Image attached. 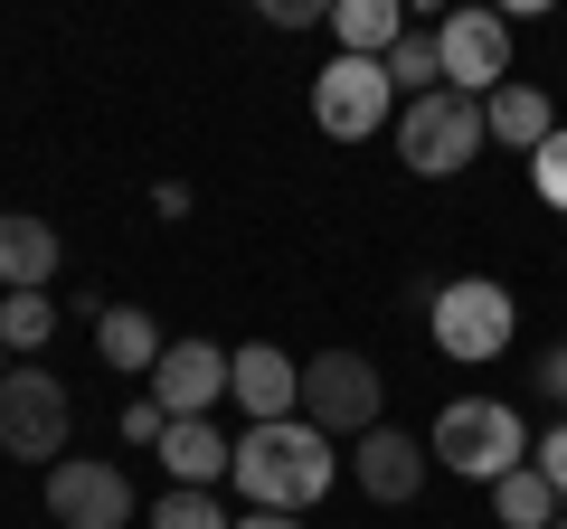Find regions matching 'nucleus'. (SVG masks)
Listing matches in <instances>:
<instances>
[{"label": "nucleus", "mask_w": 567, "mask_h": 529, "mask_svg": "<svg viewBox=\"0 0 567 529\" xmlns=\"http://www.w3.org/2000/svg\"><path fill=\"white\" fill-rule=\"evenodd\" d=\"M425 322H435V350L445 360H502L511 350V293L492 274H464V284L425 293Z\"/></svg>", "instance_id": "nucleus-4"}, {"label": "nucleus", "mask_w": 567, "mask_h": 529, "mask_svg": "<svg viewBox=\"0 0 567 529\" xmlns=\"http://www.w3.org/2000/svg\"><path fill=\"white\" fill-rule=\"evenodd\" d=\"M162 426H171V416L152 407V397H142V407H123V435H133V445H162Z\"/></svg>", "instance_id": "nucleus-25"}, {"label": "nucleus", "mask_w": 567, "mask_h": 529, "mask_svg": "<svg viewBox=\"0 0 567 529\" xmlns=\"http://www.w3.org/2000/svg\"><path fill=\"white\" fill-rule=\"evenodd\" d=\"M425 454L445 473H464V483H502V473L529 464V426L502 397H454V407L435 416V435H425Z\"/></svg>", "instance_id": "nucleus-3"}, {"label": "nucleus", "mask_w": 567, "mask_h": 529, "mask_svg": "<svg viewBox=\"0 0 567 529\" xmlns=\"http://www.w3.org/2000/svg\"><path fill=\"white\" fill-rule=\"evenodd\" d=\"M529 189H539L548 208H567V123H558V133H548L539 152H529Z\"/></svg>", "instance_id": "nucleus-22"}, {"label": "nucleus", "mask_w": 567, "mask_h": 529, "mask_svg": "<svg viewBox=\"0 0 567 529\" xmlns=\"http://www.w3.org/2000/svg\"><path fill=\"white\" fill-rule=\"evenodd\" d=\"M48 520L58 529H123L133 520V483L95 454H58L48 464Z\"/></svg>", "instance_id": "nucleus-8"}, {"label": "nucleus", "mask_w": 567, "mask_h": 529, "mask_svg": "<svg viewBox=\"0 0 567 529\" xmlns=\"http://www.w3.org/2000/svg\"><path fill=\"white\" fill-rule=\"evenodd\" d=\"M95 350H104L114 369H142V378H152V360H162V322H152L142 303H114V312L95 322Z\"/></svg>", "instance_id": "nucleus-17"}, {"label": "nucleus", "mask_w": 567, "mask_h": 529, "mask_svg": "<svg viewBox=\"0 0 567 529\" xmlns=\"http://www.w3.org/2000/svg\"><path fill=\"white\" fill-rule=\"evenodd\" d=\"M237 529H303V520H293V510H246Z\"/></svg>", "instance_id": "nucleus-28"}, {"label": "nucleus", "mask_w": 567, "mask_h": 529, "mask_svg": "<svg viewBox=\"0 0 567 529\" xmlns=\"http://www.w3.org/2000/svg\"><path fill=\"white\" fill-rule=\"evenodd\" d=\"M529 464L558 483V501H567V426H548V445H529Z\"/></svg>", "instance_id": "nucleus-24"}, {"label": "nucleus", "mask_w": 567, "mask_h": 529, "mask_svg": "<svg viewBox=\"0 0 567 529\" xmlns=\"http://www.w3.org/2000/svg\"><path fill=\"white\" fill-rule=\"evenodd\" d=\"M492 10H502V20H548L558 0H492Z\"/></svg>", "instance_id": "nucleus-27"}, {"label": "nucleus", "mask_w": 567, "mask_h": 529, "mask_svg": "<svg viewBox=\"0 0 567 529\" xmlns=\"http://www.w3.org/2000/svg\"><path fill=\"white\" fill-rule=\"evenodd\" d=\"M483 123H492V143H511V152H539L548 133H558L548 95H539V85H520V76H511V85H492V95H483Z\"/></svg>", "instance_id": "nucleus-15"}, {"label": "nucleus", "mask_w": 567, "mask_h": 529, "mask_svg": "<svg viewBox=\"0 0 567 529\" xmlns=\"http://www.w3.org/2000/svg\"><path fill=\"white\" fill-rule=\"evenodd\" d=\"M227 397L246 407V426H275V416H303V369L284 360L275 341L227 350Z\"/></svg>", "instance_id": "nucleus-10"}, {"label": "nucleus", "mask_w": 567, "mask_h": 529, "mask_svg": "<svg viewBox=\"0 0 567 529\" xmlns=\"http://www.w3.org/2000/svg\"><path fill=\"white\" fill-rule=\"evenodd\" d=\"M548 529H567V520H548Z\"/></svg>", "instance_id": "nucleus-30"}, {"label": "nucleus", "mask_w": 567, "mask_h": 529, "mask_svg": "<svg viewBox=\"0 0 567 529\" xmlns=\"http://www.w3.org/2000/svg\"><path fill=\"white\" fill-rule=\"evenodd\" d=\"M435 48H445V85L454 95H492V85H511V20L502 10H445V29H435Z\"/></svg>", "instance_id": "nucleus-9"}, {"label": "nucleus", "mask_w": 567, "mask_h": 529, "mask_svg": "<svg viewBox=\"0 0 567 529\" xmlns=\"http://www.w3.org/2000/svg\"><path fill=\"white\" fill-rule=\"evenodd\" d=\"M66 445V387L48 378V369H10L0 378V454H20V464H58Z\"/></svg>", "instance_id": "nucleus-7"}, {"label": "nucleus", "mask_w": 567, "mask_h": 529, "mask_svg": "<svg viewBox=\"0 0 567 529\" xmlns=\"http://www.w3.org/2000/svg\"><path fill=\"white\" fill-rule=\"evenodd\" d=\"M539 387H548V397H567V341H558V350L539 360Z\"/></svg>", "instance_id": "nucleus-26"}, {"label": "nucleus", "mask_w": 567, "mask_h": 529, "mask_svg": "<svg viewBox=\"0 0 567 529\" xmlns=\"http://www.w3.org/2000/svg\"><path fill=\"white\" fill-rule=\"evenodd\" d=\"M48 331H58V303L48 293H0V341H10V360L48 350Z\"/></svg>", "instance_id": "nucleus-19"}, {"label": "nucleus", "mask_w": 567, "mask_h": 529, "mask_svg": "<svg viewBox=\"0 0 567 529\" xmlns=\"http://www.w3.org/2000/svg\"><path fill=\"white\" fill-rule=\"evenodd\" d=\"M406 0H331V39H341V58H388V48L406 39Z\"/></svg>", "instance_id": "nucleus-16"}, {"label": "nucleus", "mask_w": 567, "mask_h": 529, "mask_svg": "<svg viewBox=\"0 0 567 529\" xmlns=\"http://www.w3.org/2000/svg\"><path fill=\"white\" fill-rule=\"evenodd\" d=\"M152 529H237V520L218 510V491L181 483V491H162V510H152Z\"/></svg>", "instance_id": "nucleus-21"}, {"label": "nucleus", "mask_w": 567, "mask_h": 529, "mask_svg": "<svg viewBox=\"0 0 567 529\" xmlns=\"http://www.w3.org/2000/svg\"><path fill=\"white\" fill-rule=\"evenodd\" d=\"M227 397V350L218 341H171L152 360V407L162 416H208Z\"/></svg>", "instance_id": "nucleus-11"}, {"label": "nucleus", "mask_w": 567, "mask_h": 529, "mask_svg": "<svg viewBox=\"0 0 567 529\" xmlns=\"http://www.w3.org/2000/svg\"><path fill=\"white\" fill-rule=\"evenodd\" d=\"M10 369H20V360H10V341H0V378H10Z\"/></svg>", "instance_id": "nucleus-29"}, {"label": "nucleus", "mask_w": 567, "mask_h": 529, "mask_svg": "<svg viewBox=\"0 0 567 529\" xmlns=\"http://www.w3.org/2000/svg\"><path fill=\"white\" fill-rule=\"evenodd\" d=\"M303 426H322V435H369L379 426V369L360 350L303 360Z\"/></svg>", "instance_id": "nucleus-6"}, {"label": "nucleus", "mask_w": 567, "mask_h": 529, "mask_svg": "<svg viewBox=\"0 0 567 529\" xmlns=\"http://www.w3.org/2000/svg\"><path fill=\"white\" fill-rule=\"evenodd\" d=\"M162 464H171V483H199L208 491L227 464H237V445H227L208 416H171V426H162Z\"/></svg>", "instance_id": "nucleus-14"}, {"label": "nucleus", "mask_w": 567, "mask_h": 529, "mask_svg": "<svg viewBox=\"0 0 567 529\" xmlns=\"http://www.w3.org/2000/svg\"><path fill=\"white\" fill-rule=\"evenodd\" d=\"M48 274H58V227L0 208V284L10 293H48Z\"/></svg>", "instance_id": "nucleus-13"}, {"label": "nucleus", "mask_w": 567, "mask_h": 529, "mask_svg": "<svg viewBox=\"0 0 567 529\" xmlns=\"http://www.w3.org/2000/svg\"><path fill=\"white\" fill-rule=\"evenodd\" d=\"M331 473H341L331 435L303 426V416H275V426H246V445H237V464H227V483H237L256 510H312V501L331 491Z\"/></svg>", "instance_id": "nucleus-1"}, {"label": "nucleus", "mask_w": 567, "mask_h": 529, "mask_svg": "<svg viewBox=\"0 0 567 529\" xmlns=\"http://www.w3.org/2000/svg\"><path fill=\"white\" fill-rule=\"evenodd\" d=\"M483 143H492L483 95H454V85L406 95V114H398V162L416 170V180H454V170H473V152H483Z\"/></svg>", "instance_id": "nucleus-2"}, {"label": "nucleus", "mask_w": 567, "mask_h": 529, "mask_svg": "<svg viewBox=\"0 0 567 529\" xmlns=\"http://www.w3.org/2000/svg\"><path fill=\"white\" fill-rule=\"evenodd\" d=\"M492 510H502V529H548L558 520V483H548L539 464H520V473L492 483Z\"/></svg>", "instance_id": "nucleus-18"}, {"label": "nucleus", "mask_w": 567, "mask_h": 529, "mask_svg": "<svg viewBox=\"0 0 567 529\" xmlns=\"http://www.w3.org/2000/svg\"><path fill=\"white\" fill-rule=\"evenodd\" d=\"M275 29H312V20H331V0H256Z\"/></svg>", "instance_id": "nucleus-23"}, {"label": "nucleus", "mask_w": 567, "mask_h": 529, "mask_svg": "<svg viewBox=\"0 0 567 529\" xmlns=\"http://www.w3.org/2000/svg\"><path fill=\"white\" fill-rule=\"evenodd\" d=\"M388 85L435 95V85H445V48H435V39H398V48H388Z\"/></svg>", "instance_id": "nucleus-20"}, {"label": "nucleus", "mask_w": 567, "mask_h": 529, "mask_svg": "<svg viewBox=\"0 0 567 529\" xmlns=\"http://www.w3.org/2000/svg\"><path fill=\"white\" fill-rule=\"evenodd\" d=\"M425 464H435V454H425L416 435H398V426H369V435H360V454H350V483H360L369 501H416Z\"/></svg>", "instance_id": "nucleus-12"}, {"label": "nucleus", "mask_w": 567, "mask_h": 529, "mask_svg": "<svg viewBox=\"0 0 567 529\" xmlns=\"http://www.w3.org/2000/svg\"><path fill=\"white\" fill-rule=\"evenodd\" d=\"M388 104H398L388 58H331L322 76H312V123H322L331 143H369L388 123Z\"/></svg>", "instance_id": "nucleus-5"}]
</instances>
